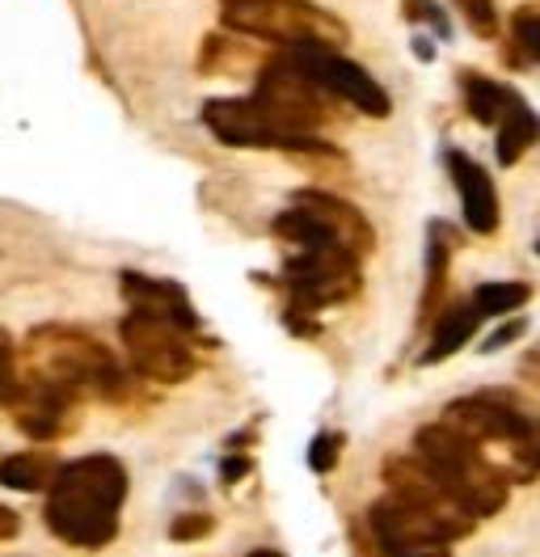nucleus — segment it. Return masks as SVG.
I'll return each instance as SVG.
<instances>
[{
  "label": "nucleus",
  "instance_id": "obj_1",
  "mask_svg": "<svg viewBox=\"0 0 540 557\" xmlns=\"http://www.w3.org/2000/svg\"><path fill=\"white\" fill-rule=\"evenodd\" d=\"M127 503V469L114 456H81L56 469L47 486V528L72 549H101L114 541Z\"/></svg>",
  "mask_w": 540,
  "mask_h": 557
},
{
  "label": "nucleus",
  "instance_id": "obj_2",
  "mask_svg": "<svg viewBox=\"0 0 540 557\" xmlns=\"http://www.w3.org/2000/svg\"><path fill=\"white\" fill-rule=\"evenodd\" d=\"M414 456L461 498V507L477 520L499 516L506 507V498H511V478H506L503 465H494L486 456V448L477 440H469L461 426H452L447 418L418 426Z\"/></svg>",
  "mask_w": 540,
  "mask_h": 557
},
{
  "label": "nucleus",
  "instance_id": "obj_3",
  "mask_svg": "<svg viewBox=\"0 0 540 557\" xmlns=\"http://www.w3.org/2000/svg\"><path fill=\"white\" fill-rule=\"evenodd\" d=\"M249 98L283 136V152H326L317 139V127L326 123V89H317L283 51L258 72V89Z\"/></svg>",
  "mask_w": 540,
  "mask_h": 557
},
{
  "label": "nucleus",
  "instance_id": "obj_4",
  "mask_svg": "<svg viewBox=\"0 0 540 557\" xmlns=\"http://www.w3.org/2000/svg\"><path fill=\"white\" fill-rule=\"evenodd\" d=\"M283 283H287V321L296 334H312L308 313L326 309V305H342L359 292V258L342 245H308V249H292L283 262Z\"/></svg>",
  "mask_w": 540,
  "mask_h": 557
},
{
  "label": "nucleus",
  "instance_id": "obj_5",
  "mask_svg": "<svg viewBox=\"0 0 540 557\" xmlns=\"http://www.w3.org/2000/svg\"><path fill=\"white\" fill-rule=\"evenodd\" d=\"M220 17L236 35L267 38L274 47H300V42L342 47L351 38L342 17L308 0H224Z\"/></svg>",
  "mask_w": 540,
  "mask_h": 557
},
{
  "label": "nucleus",
  "instance_id": "obj_6",
  "mask_svg": "<svg viewBox=\"0 0 540 557\" xmlns=\"http://www.w3.org/2000/svg\"><path fill=\"white\" fill-rule=\"evenodd\" d=\"M447 422L461 426L469 440H477L481 448L486 444H503L515 456V478L519 482H532L540 473L537 465V426L519 414V406H511L499 393H469V397H456L447 406Z\"/></svg>",
  "mask_w": 540,
  "mask_h": 557
},
{
  "label": "nucleus",
  "instance_id": "obj_7",
  "mask_svg": "<svg viewBox=\"0 0 540 557\" xmlns=\"http://www.w3.org/2000/svg\"><path fill=\"white\" fill-rule=\"evenodd\" d=\"M296 69L317 85V89H326V94H334L342 102H351L355 110H364L371 119H384L393 102H389V94L371 81L368 72L359 69L355 60H346L338 47H321V42H300V47H279Z\"/></svg>",
  "mask_w": 540,
  "mask_h": 557
},
{
  "label": "nucleus",
  "instance_id": "obj_8",
  "mask_svg": "<svg viewBox=\"0 0 540 557\" xmlns=\"http://www.w3.org/2000/svg\"><path fill=\"white\" fill-rule=\"evenodd\" d=\"M384 486H389V494H397L402 503H409L414 511H422L447 541L469 536L472 523H477V516H469L461 507V498L443 486L418 456H389L384 460Z\"/></svg>",
  "mask_w": 540,
  "mask_h": 557
},
{
  "label": "nucleus",
  "instance_id": "obj_9",
  "mask_svg": "<svg viewBox=\"0 0 540 557\" xmlns=\"http://www.w3.org/2000/svg\"><path fill=\"white\" fill-rule=\"evenodd\" d=\"M123 343L132 363L161 384H177L195 372V350L186 347V330H177L173 321L132 309L123 321Z\"/></svg>",
  "mask_w": 540,
  "mask_h": 557
},
{
  "label": "nucleus",
  "instance_id": "obj_10",
  "mask_svg": "<svg viewBox=\"0 0 540 557\" xmlns=\"http://www.w3.org/2000/svg\"><path fill=\"white\" fill-rule=\"evenodd\" d=\"M368 523L384 557H452V541L397 494H380L371 503Z\"/></svg>",
  "mask_w": 540,
  "mask_h": 557
},
{
  "label": "nucleus",
  "instance_id": "obj_11",
  "mask_svg": "<svg viewBox=\"0 0 540 557\" xmlns=\"http://www.w3.org/2000/svg\"><path fill=\"white\" fill-rule=\"evenodd\" d=\"M202 123L229 148H283V136L270 127L254 98H211L202 106Z\"/></svg>",
  "mask_w": 540,
  "mask_h": 557
},
{
  "label": "nucleus",
  "instance_id": "obj_12",
  "mask_svg": "<svg viewBox=\"0 0 540 557\" xmlns=\"http://www.w3.org/2000/svg\"><path fill=\"white\" fill-rule=\"evenodd\" d=\"M443 165H447V174L456 182L465 224H469L472 233L490 237V233L499 228V190H494L490 174H486L472 157H465L461 148H447V152H443Z\"/></svg>",
  "mask_w": 540,
  "mask_h": 557
},
{
  "label": "nucleus",
  "instance_id": "obj_13",
  "mask_svg": "<svg viewBox=\"0 0 540 557\" xmlns=\"http://www.w3.org/2000/svg\"><path fill=\"white\" fill-rule=\"evenodd\" d=\"M123 292H127L132 309H139V313L165 317V321H173V325L186 330V334L199 330V313L191 309V300H186V292H182L177 283L148 278V275H123Z\"/></svg>",
  "mask_w": 540,
  "mask_h": 557
},
{
  "label": "nucleus",
  "instance_id": "obj_14",
  "mask_svg": "<svg viewBox=\"0 0 540 557\" xmlns=\"http://www.w3.org/2000/svg\"><path fill=\"white\" fill-rule=\"evenodd\" d=\"M477 325H481V313L472 309V300L452 305L447 313H439L435 325H427V330H431V343H427V350H422V359H418V363L435 368V363H443V359H452V355H456V350L465 347L472 334H477Z\"/></svg>",
  "mask_w": 540,
  "mask_h": 557
},
{
  "label": "nucleus",
  "instance_id": "obj_15",
  "mask_svg": "<svg viewBox=\"0 0 540 557\" xmlns=\"http://www.w3.org/2000/svg\"><path fill=\"white\" fill-rule=\"evenodd\" d=\"M494 127H499V161H503V165H515V161L540 139V119L532 114V106L524 102L515 89L506 94L503 114H499Z\"/></svg>",
  "mask_w": 540,
  "mask_h": 557
},
{
  "label": "nucleus",
  "instance_id": "obj_16",
  "mask_svg": "<svg viewBox=\"0 0 540 557\" xmlns=\"http://www.w3.org/2000/svg\"><path fill=\"white\" fill-rule=\"evenodd\" d=\"M447 253H452V233H447V224H431V233H427L422 309H418V325H422V330L435 321V305H439V296H443V278H447Z\"/></svg>",
  "mask_w": 540,
  "mask_h": 557
},
{
  "label": "nucleus",
  "instance_id": "obj_17",
  "mask_svg": "<svg viewBox=\"0 0 540 557\" xmlns=\"http://www.w3.org/2000/svg\"><path fill=\"white\" fill-rule=\"evenodd\" d=\"M461 89H465V102H469V114L477 123H499V114H503V102L506 94H511V85H499V81H490V76H481V72H461Z\"/></svg>",
  "mask_w": 540,
  "mask_h": 557
},
{
  "label": "nucleus",
  "instance_id": "obj_18",
  "mask_svg": "<svg viewBox=\"0 0 540 557\" xmlns=\"http://www.w3.org/2000/svg\"><path fill=\"white\" fill-rule=\"evenodd\" d=\"M532 300V287L528 283H481L472 292V309L481 317H506L515 309H524Z\"/></svg>",
  "mask_w": 540,
  "mask_h": 557
},
{
  "label": "nucleus",
  "instance_id": "obj_19",
  "mask_svg": "<svg viewBox=\"0 0 540 557\" xmlns=\"http://www.w3.org/2000/svg\"><path fill=\"white\" fill-rule=\"evenodd\" d=\"M56 478V465L47 456H9L0 465V486L9 490H47Z\"/></svg>",
  "mask_w": 540,
  "mask_h": 557
},
{
  "label": "nucleus",
  "instance_id": "obj_20",
  "mask_svg": "<svg viewBox=\"0 0 540 557\" xmlns=\"http://www.w3.org/2000/svg\"><path fill=\"white\" fill-rule=\"evenodd\" d=\"M511 38H515V47L540 64V4H524V9H515V17H511Z\"/></svg>",
  "mask_w": 540,
  "mask_h": 557
},
{
  "label": "nucleus",
  "instance_id": "obj_21",
  "mask_svg": "<svg viewBox=\"0 0 540 557\" xmlns=\"http://www.w3.org/2000/svg\"><path fill=\"white\" fill-rule=\"evenodd\" d=\"M342 448H346V435H342V431H321V435L308 444V469H312V473H334Z\"/></svg>",
  "mask_w": 540,
  "mask_h": 557
},
{
  "label": "nucleus",
  "instance_id": "obj_22",
  "mask_svg": "<svg viewBox=\"0 0 540 557\" xmlns=\"http://www.w3.org/2000/svg\"><path fill=\"white\" fill-rule=\"evenodd\" d=\"M465 22L472 26V35L481 38H494L499 35V13H494V0H456Z\"/></svg>",
  "mask_w": 540,
  "mask_h": 557
},
{
  "label": "nucleus",
  "instance_id": "obj_23",
  "mask_svg": "<svg viewBox=\"0 0 540 557\" xmlns=\"http://www.w3.org/2000/svg\"><path fill=\"white\" fill-rule=\"evenodd\" d=\"M402 9L409 22H427V26L443 38L452 35V26H447V17H443V9H439L435 0H402Z\"/></svg>",
  "mask_w": 540,
  "mask_h": 557
},
{
  "label": "nucleus",
  "instance_id": "obj_24",
  "mask_svg": "<svg viewBox=\"0 0 540 557\" xmlns=\"http://www.w3.org/2000/svg\"><path fill=\"white\" fill-rule=\"evenodd\" d=\"M211 532V516H182L173 523V541H195V536H207Z\"/></svg>",
  "mask_w": 540,
  "mask_h": 557
},
{
  "label": "nucleus",
  "instance_id": "obj_25",
  "mask_svg": "<svg viewBox=\"0 0 540 557\" xmlns=\"http://www.w3.org/2000/svg\"><path fill=\"white\" fill-rule=\"evenodd\" d=\"M524 334V321H511V325H503L499 334H490L486 343H481V350H499V347H506V343H515Z\"/></svg>",
  "mask_w": 540,
  "mask_h": 557
},
{
  "label": "nucleus",
  "instance_id": "obj_26",
  "mask_svg": "<svg viewBox=\"0 0 540 557\" xmlns=\"http://www.w3.org/2000/svg\"><path fill=\"white\" fill-rule=\"evenodd\" d=\"M22 532V520H17V511H9L4 503H0V541H9V536H17Z\"/></svg>",
  "mask_w": 540,
  "mask_h": 557
},
{
  "label": "nucleus",
  "instance_id": "obj_27",
  "mask_svg": "<svg viewBox=\"0 0 540 557\" xmlns=\"http://www.w3.org/2000/svg\"><path fill=\"white\" fill-rule=\"evenodd\" d=\"M249 473V460L245 456H229L224 460V482H236V478H245Z\"/></svg>",
  "mask_w": 540,
  "mask_h": 557
},
{
  "label": "nucleus",
  "instance_id": "obj_28",
  "mask_svg": "<svg viewBox=\"0 0 540 557\" xmlns=\"http://www.w3.org/2000/svg\"><path fill=\"white\" fill-rule=\"evenodd\" d=\"M249 557H283V554H274V549H258V554H249Z\"/></svg>",
  "mask_w": 540,
  "mask_h": 557
},
{
  "label": "nucleus",
  "instance_id": "obj_29",
  "mask_svg": "<svg viewBox=\"0 0 540 557\" xmlns=\"http://www.w3.org/2000/svg\"><path fill=\"white\" fill-rule=\"evenodd\" d=\"M537 465H540V426H537Z\"/></svg>",
  "mask_w": 540,
  "mask_h": 557
},
{
  "label": "nucleus",
  "instance_id": "obj_30",
  "mask_svg": "<svg viewBox=\"0 0 540 557\" xmlns=\"http://www.w3.org/2000/svg\"><path fill=\"white\" fill-rule=\"evenodd\" d=\"M537 253H540V242H537Z\"/></svg>",
  "mask_w": 540,
  "mask_h": 557
}]
</instances>
